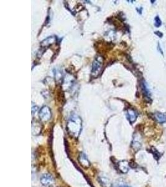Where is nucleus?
I'll return each mask as SVG.
<instances>
[{"mask_svg":"<svg viewBox=\"0 0 166 187\" xmlns=\"http://www.w3.org/2000/svg\"><path fill=\"white\" fill-rule=\"evenodd\" d=\"M67 130L70 135L77 138L82 130V121L77 115H72L69 118L67 123Z\"/></svg>","mask_w":166,"mask_h":187,"instance_id":"obj_1","label":"nucleus"},{"mask_svg":"<svg viewBox=\"0 0 166 187\" xmlns=\"http://www.w3.org/2000/svg\"><path fill=\"white\" fill-rule=\"evenodd\" d=\"M120 187H130V186H121Z\"/></svg>","mask_w":166,"mask_h":187,"instance_id":"obj_14","label":"nucleus"},{"mask_svg":"<svg viewBox=\"0 0 166 187\" xmlns=\"http://www.w3.org/2000/svg\"><path fill=\"white\" fill-rule=\"evenodd\" d=\"M161 20H160L159 17L158 16H157L156 18H155V26L157 27V28H159V26H161Z\"/></svg>","mask_w":166,"mask_h":187,"instance_id":"obj_12","label":"nucleus"},{"mask_svg":"<svg viewBox=\"0 0 166 187\" xmlns=\"http://www.w3.org/2000/svg\"><path fill=\"white\" fill-rule=\"evenodd\" d=\"M40 181L44 186H49L54 183V178L51 175L46 173L41 176Z\"/></svg>","mask_w":166,"mask_h":187,"instance_id":"obj_4","label":"nucleus"},{"mask_svg":"<svg viewBox=\"0 0 166 187\" xmlns=\"http://www.w3.org/2000/svg\"><path fill=\"white\" fill-rule=\"evenodd\" d=\"M154 118L156 121L159 123L163 124L166 122V115L161 113V112H156L154 114Z\"/></svg>","mask_w":166,"mask_h":187,"instance_id":"obj_9","label":"nucleus"},{"mask_svg":"<svg viewBox=\"0 0 166 187\" xmlns=\"http://www.w3.org/2000/svg\"><path fill=\"white\" fill-rule=\"evenodd\" d=\"M137 112L134 109H129L127 111V117L131 123H134L137 118Z\"/></svg>","mask_w":166,"mask_h":187,"instance_id":"obj_7","label":"nucleus"},{"mask_svg":"<svg viewBox=\"0 0 166 187\" xmlns=\"http://www.w3.org/2000/svg\"><path fill=\"white\" fill-rule=\"evenodd\" d=\"M150 152H151V153L153 154V155H154V158L157 160H158L159 158H160V157H161V154H160V153L157 150V149H155L154 147H151V151Z\"/></svg>","mask_w":166,"mask_h":187,"instance_id":"obj_11","label":"nucleus"},{"mask_svg":"<svg viewBox=\"0 0 166 187\" xmlns=\"http://www.w3.org/2000/svg\"><path fill=\"white\" fill-rule=\"evenodd\" d=\"M132 148L135 151H137L139 150L141 147V143L138 140H135L132 142Z\"/></svg>","mask_w":166,"mask_h":187,"instance_id":"obj_10","label":"nucleus"},{"mask_svg":"<svg viewBox=\"0 0 166 187\" xmlns=\"http://www.w3.org/2000/svg\"><path fill=\"white\" fill-rule=\"evenodd\" d=\"M39 117L40 119L44 122L49 121L51 117V110L46 106L43 107L39 112Z\"/></svg>","mask_w":166,"mask_h":187,"instance_id":"obj_3","label":"nucleus"},{"mask_svg":"<svg viewBox=\"0 0 166 187\" xmlns=\"http://www.w3.org/2000/svg\"><path fill=\"white\" fill-rule=\"evenodd\" d=\"M155 34H156V35L158 36L159 38H162V36H163L162 33H161V32H159V31H156V32H155Z\"/></svg>","mask_w":166,"mask_h":187,"instance_id":"obj_13","label":"nucleus"},{"mask_svg":"<svg viewBox=\"0 0 166 187\" xmlns=\"http://www.w3.org/2000/svg\"><path fill=\"white\" fill-rule=\"evenodd\" d=\"M103 58L101 56L96 57L94 60L92 71V74L94 77H96L100 72L103 65Z\"/></svg>","mask_w":166,"mask_h":187,"instance_id":"obj_2","label":"nucleus"},{"mask_svg":"<svg viewBox=\"0 0 166 187\" xmlns=\"http://www.w3.org/2000/svg\"><path fill=\"white\" fill-rule=\"evenodd\" d=\"M119 170L123 173H126L129 170V164L126 160H122L117 164Z\"/></svg>","mask_w":166,"mask_h":187,"instance_id":"obj_5","label":"nucleus"},{"mask_svg":"<svg viewBox=\"0 0 166 187\" xmlns=\"http://www.w3.org/2000/svg\"><path fill=\"white\" fill-rule=\"evenodd\" d=\"M99 183L103 187H111V181L106 176H99L98 178Z\"/></svg>","mask_w":166,"mask_h":187,"instance_id":"obj_8","label":"nucleus"},{"mask_svg":"<svg viewBox=\"0 0 166 187\" xmlns=\"http://www.w3.org/2000/svg\"><path fill=\"white\" fill-rule=\"evenodd\" d=\"M79 160L80 161V164L84 167V168H88L90 164V161H88L86 155L84 154V153H80V154L79 155Z\"/></svg>","mask_w":166,"mask_h":187,"instance_id":"obj_6","label":"nucleus"}]
</instances>
